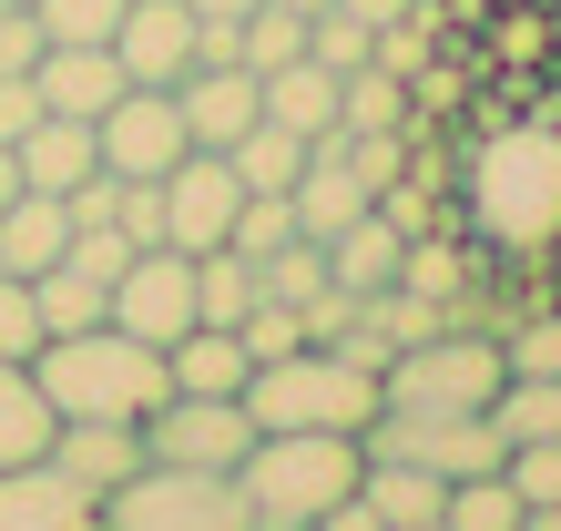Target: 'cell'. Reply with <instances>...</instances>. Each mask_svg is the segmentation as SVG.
Instances as JSON below:
<instances>
[{
	"label": "cell",
	"instance_id": "6da1fadb",
	"mask_svg": "<svg viewBox=\"0 0 561 531\" xmlns=\"http://www.w3.org/2000/svg\"><path fill=\"white\" fill-rule=\"evenodd\" d=\"M357 471H368L357 429H255V450L236 460V490L255 531H317L357 490Z\"/></svg>",
	"mask_w": 561,
	"mask_h": 531
},
{
	"label": "cell",
	"instance_id": "7a4b0ae2",
	"mask_svg": "<svg viewBox=\"0 0 561 531\" xmlns=\"http://www.w3.org/2000/svg\"><path fill=\"white\" fill-rule=\"evenodd\" d=\"M31 379H42L51 419H123L144 429L163 398H174V369H163V348L123 338V327H82V338H42V358H31Z\"/></svg>",
	"mask_w": 561,
	"mask_h": 531
},
{
	"label": "cell",
	"instance_id": "3957f363",
	"mask_svg": "<svg viewBox=\"0 0 561 531\" xmlns=\"http://www.w3.org/2000/svg\"><path fill=\"white\" fill-rule=\"evenodd\" d=\"M388 409L378 369H357L337 348H286L245 379V419L255 429H368Z\"/></svg>",
	"mask_w": 561,
	"mask_h": 531
},
{
	"label": "cell",
	"instance_id": "277c9868",
	"mask_svg": "<svg viewBox=\"0 0 561 531\" xmlns=\"http://www.w3.org/2000/svg\"><path fill=\"white\" fill-rule=\"evenodd\" d=\"M501 338L490 327H428L419 348H399L378 369V388H388V409H490L501 398Z\"/></svg>",
	"mask_w": 561,
	"mask_h": 531
},
{
	"label": "cell",
	"instance_id": "5b68a950",
	"mask_svg": "<svg viewBox=\"0 0 561 531\" xmlns=\"http://www.w3.org/2000/svg\"><path fill=\"white\" fill-rule=\"evenodd\" d=\"M103 531H255L236 471H163L144 460L123 490H103Z\"/></svg>",
	"mask_w": 561,
	"mask_h": 531
},
{
	"label": "cell",
	"instance_id": "8992f818",
	"mask_svg": "<svg viewBox=\"0 0 561 531\" xmlns=\"http://www.w3.org/2000/svg\"><path fill=\"white\" fill-rule=\"evenodd\" d=\"M255 450V419L245 398H163V409L144 419V460H163V471H236V460Z\"/></svg>",
	"mask_w": 561,
	"mask_h": 531
},
{
	"label": "cell",
	"instance_id": "52a82bcc",
	"mask_svg": "<svg viewBox=\"0 0 561 531\" xmlns=\"http://www.w3.org/2000/svg\"><path fill=\"white\" fill-rule=\"evenodd\" d=\"M113 327L144 338V348H174L184 327H205V307H194V256L184 246H144L113 276Z\"/></svg>",
	"mask_w": 561,
	"mask_h": 531
},
{
	"label": "cell",
	"instance_id": "ba28073f",
	"mask_svg": "<svg viewBox=\"0 0 561 531\" xmlns=\"http://www.w3.org/2000/svg\"><path fill=\"white\" fill-rule=\"evenodd\" d=\"M92 144H103V174H144V184H163V174L194 154V144H184V113H174V92H144V82H123L113 103H103Z\"/></svg>",
	"mask_w": 561,
	"mask_h": 531
},
{
	"label": "cell",
	"instance_id": "9c48e42d",
	"mask_svg": "<svg viewBox=\"0 0 561 531\" xmlns=\"http://www.w3.org/2000/svg\"><path fill=\"white\" fill-rule=\"evenodd\" d=\"M236 205H245V184H236V163L194 144V154L174 163V174H163V246H184V256H205V246H225V225H236Z\"/></svg>",
	"mask_w": 561,
	"mask_h": 531
},
{
	"label": "cell",
	"instance_id": "30bf717a",
	"mask_svg": "<svg viewBox=\"0 0 561 531\" xmlns=\"http://www.w3.org/2000/svg\"><path fill=\"white\" fill-rule=\"evenodd\" d=\"M194 21L184 0H123V21H113V61H123V82H144V92H174L194 72Z\"/></svg>",
	"mask_w": 561,
	"mask_h": 531
},
{
	"label": "cell",
	"instance_id": "8fae6325",
	"mask_svg": "<svg viewBox=\"0 0 561 531\" xmlns=\"http://www.w3.org/2000/svg\"><path fill=\"white\" fill-rule=\"evenodd\" d=\"M378 205V194H368V174H357V163H347V144H337V133H317V144H307V174H296L286 184V215H296V236H347V225L357 215H368Z\"/></svg>",
	"mask_w": 561,
	"mask_h": 531
},
{
	"label": "cell",
	"instance_id": "7c38bea8",
	"mask_svg": "<svg viewBox=\"0 0 561 531\" xmlns=\"http://www.w3.org/2000/svg\"><path fill=\"white\" fill-rule=\"evenodd\" d=\"M0 531H103V501L42 450L21 471H0Z\"/></svg>",
	"mask_w": 561,
	"mask_h": 531
},
{
	"label": "cell",
	"instance_id": "4fadbf2b",
	"mask_svg": "<svg viewBox=\"0 0 561 531\" xmlns=\"http://www.w3.org/2000/svg\"><path fill=\"white\" fill-rule=\"evenodd\" d=\"M174 113H184V144L225 154L255 123V72H245V61H194V72L174 82Z\"/></svg>",
	"mask_w": 561,
	"mask_h": 531
},
{
	"label": "cell",
	"instance_id": "5bb4252c",
	"mask_svg": "<svg viewBox=\"0 0 561 531\" xmlns=\"http://www.w3.org/2000/svg\"><path fill=\"white\" fill-rule=\"evenodd\" d=\"M31 92H42V113L103 123V103L123 92V61H113V42H51L42 61H31Z\"/></svg>",
	"mask_w": 561,
	"mask_h": 531
},
{
	"label": "cell",
	"instance_id": "9a60e30c",
	"mask_svg": "<svg viewBox=\"0 0 561 531\" xmlns=\"http://www.w3.org/2000/svg\"><path fill=\"white\" fill-rule=\"evenodd\" d=\"M11 163H21L31 194H72V184L103 174V144H92V123H72V113H42V123L11 144Z\"/></svg>",
	"mask_w": 561,
	"mask_h": 531
},
{
	"label": "cell",
	"instance_id": "2e32d148",
	"mask_svg": "<svg viewBox=\"0 0 561 531\" xmlns=\"http://www.w3.org/2000/svg\"><path fill=\"white\" fill-rule=\"evenodd\" d=\"M51 460L103 501V490H123V481L144 471V429H123V419H61L51 429Z\"/></svg>",
	"mask_w": 561,
	"mask_h": 531
},
{
	"label": "cell",
	"instance_id": "e0dca14e",
	"mask_svg": "<svg viewBox=\"0 0 561 531\" xmlns=\"http://www.w3.org/2000/svg\"><path fill=\"white\" fill-rule=\"evenodd\" d=\"M255 113L317 144V133H337V72H327L317 52H296V61H276V72H255Z\"/></svg>",
	"mask_w": 561,
	"mask_h": 531
},
{
	"label": "cell",
	"instance_id": "ac0fdd59",
	"mask_svg": "<svg viewBox=\"0 0 561 531\" xmlns=\"http://www.w3.org/2000/svg\"><path fill=\"white\" fill-rule=\"evenodd\" d=\"M61 246H72V205H61V194H11V205H0V276H42V266H61Z\"/></svg>",
	"mask_w": 561,
	"mask_h": 531
},
{
	"label": "cell",
	"instance_id": "d6986e66",
	"mask_svg": "<svg viewBox=\"0 0 561 531\" xmlns=\"http://www.w3.org/2000/svg\"><path fill=\"white\" fill-rule=\"evenodd\" d=\"M399 256H409V236L368 205L347 236H327V286L337 296H378V286H399Z\"/></svg>",
	"mask_w": 561,
	"mask_h": 531
},
{
	"label": "cell",
	"instance_id": "ffe728a7",
	"mask_svg": "<svg viewBox=\"0 0 561 531\" xmlns=\"http://www.w3.org/2000/svg\"><path fill=\"white\" fill-rule=\"evenodd\" d=\"M163 369H174V388H184V398H245L255 358H245L236 327H184V338L163 348Z\"/></svg>",
	"mask_w": 561,
	"mask_h": 531
},
{
	"label": "cell",
	"instance_id": "44dd1931",
	"mask_svg": "<svg viewBox=\"0 0 561 531\" xmlns=\"http://www.w3.org/2000/svg\"><path fill=\"white\" fill-rule=\"evenodd\" d=\"M31 307H42V338H82V327H103L113 317V286L92 276V266H42V276H31Z\"/></svg>",
	"mask_w": 561,
	"mask_h": 531
},
{
	"label": "cell",
	"instance_id": "7402d4cb",
	"mask_svg": "<svg viewBox=\"0 0 561 531\" xmlns=\"http://www.w3.org/2000/svg\"><path fill=\"white\" fill-rule=\"evenodd\" d=\"M357 501H368L388 531H409V521H439L449 481H439V471H419V460H368V471H357Z\"/></svg>",
	"mask_w": 561,
	"mask_h": 531
},
{
	"label": "cell",
	"instance_id": "603a6c76",
	"mask_svg": "<svg viewBox=\"0 0 561 531\" xmlns=\"http://www.w3.org/2000/svg\"><path fill=\"white\" fill-rule=\"evenodd\" d=\"M225 163H236V184H245V194H286L296 174H307V133H286V123L255 113L236 144H225Z\"/></svg>",
	"mask_w": 561,
	"mask_h": 531
},
{
	"label": "cell",
	"instance_id": "cb8c5ba5",
	"mask_svg": "<svg viewBox=\"0 0 561 531\" xmlns=\"http://www.w3.org/2000/svg\"><path fill=\"white\" fill-rule=\"evenodd\" d=\"M51 429H61V419H51L42 379L0 358V471H21V460H42V450H51Z\"/></svg>",
	"mask_w": 561,
	"mask_h": 531
},
{
	"label": "cell",
	"instance_id": "d4e9b609",
	"mask_svg": "<svg viewBox=\"0 0 561 531\" xmlns=\"http://www.w3.org/2000/svg\"><path fill=\"white\" fill-rule=\"evenodd\" d=\"M419 103L399 72H378V61H357V72H337V133H409Z\"/></svg>",
	"mask_w": 561,
	"mask_h": 531
},
{
	"label": "cell",
	"instance_id": "484cf974",
	"mask_svg": "<svg viewBox=\"0 0 561 531\" xmlns=\"http://www.w3.org/2000/svg\"><path fill=\"white\" fill-rule=\"evenodd\" d=\"M490 429H501V450L561 440V379H501V398H490Z\"/></svg>",
	"mask_w": 561,
	"mask_h": 531
},
{
	"label": "cell",
	"instance_id": "4316f807",
	"mask_svg": "<svg viewBox=\"0 0 561 531\" xmlns=\"http://www.w3.org/2000/svg\"><path fill=\"white\" fill-rule=\"evenodd\" d=\"M194 307H205V327H245V307H255V266H245L236 246H205V256H194Z\"/></svg>",
	"mask_w": 561,
	"mask_h": 531
},
{
	"label": "cell",
	"instance_id": "83f0119b",
	"mask_svg": "<svg viewBox=\"0 0 561 531\" xmlns=\"http://www.w3.org/2000/svg\"><path fill=\"white\" fill-rule=\"evenodd\" d=\"M255 296H276V307H317V296H327V246L317 236H286L276 256H255Z\"/></svg>",
	"mask_w": 561,
	"mask_h": 531
},
{
	"label": "cell",
	"instance_id": "f1b7e54d",
	"mask_svg": "<svg viewBox=\"0 0 561 531\" xmlns=\"http://www.w3.org/2000/svg\"><path fill=\"white\" fill-rule=\"evenodd\" d=\"M449 531H520V490L501 471H470V481H449V501H439Z\"/></svg>",
	"mask_w": 561,
	"mask_h": 531
},
{
	"label": "cell",
	"instance_id": "f546056e",
	"mask_svg": "<svg viewBox=\"0 0 561 531\" xmlns=\"http://www.w3.org/2000/svg\"><path fill=\"white\" fill-rule=\"evenodd\" d=\"M296 52H307V21L276 11V0L236 21V61H245V72H276V61H296Z\"/></svg>",
	"mask_w": 561,
	"mask_h": 531
},
{
	"label": "cell",
	"instance_id": "4dcf8cb0",
	"mask_svg": "<svg viewBox=\"0 0 561 531\" xmlns=\"http://www.w3.org/2000/svg\"><path fill=\"white\" fill-rule=\"evenodd\" d=\"M501 369L511 379H561V307H531L520 327H501Z\"/></svg>",
	"mask_w": 561,
	"mask_h": 531
},
{
	"label": "cell",
	"instance_id": "1f68e13d",
	"mask_svg": "<svg viewBox=\"0 0 561 531\" xmlns=\"http://www.w3.org/2000/svg\"><path fill=\"white\" fill-rule=\"evenodd\" d=\"M501 481L520 490V511H561V440H531V450H501Z\"/></svg>",
	"mask_w": 561,
	"mask_h": 531
},
{
	"label": "cell",
	"instance_id": "d6a6232c",
	"mask_svg": "<svg viewBox=\"0 0 561 531\" xmlns=\"http://www.w3.org/2000/svg\"><path fill=\"white\" fill-rule=\"evenodd\" d=\"M31 21H42V42H113L123 0H31Z\"/></svg>",
	"mask_w": 561,
	"mask_h": 531
},
{
	"label": "cell",
	"instance_id": "836d02e7",
	"mask_svg": "<svg viewBox=\"0 0 561 531\" xmlns=\"http://www.w3.org/2000/svg\"><path fill=\"white\" fill-rule=\"evenodd\" d=\"M113 236L123 246H163V184H144V174H113Z\"/></svg>",
	"mask_w": 561,
	"mask_h": 531
},
{
	"label": "cell",
	"instance_id": "e575fe53",
	"mask_svg": "<svg viewBox=\"0 0 561 531\" xmlns=\"http://www.w3.org/2000/svg\"><path fill=\"white\" fill-rule=\"evenodd\" d=\"M236 338H245V358H255V369H266V358H286V348H307V307H276V296H255Z\"/></svg>",
	"mask_w": 561,
	"mask_h": 531
},
{
	"label": "cell",
	"instance_id": "d590c367",
	"mask_svg": "<svg viewBox=\"0 0 561 531\" xmlns=\"http://www.w3.org/2000/svg\"><path fill=\"white\" fill-rule=\"evenodd\" d=\"M0 358H11V369H31V358H42V307H31L21 276H0Z\"/></svg>",
	"mask_w": 561,
	"mask_h": 531
},
{
	"label": "cell",
	"instance_id": "8d00e7d4",
	"mask_svg": "<svg viewBox=\"0 0 561 531\" xmlns=\"http://www.w3.org/2000/svg\"><path fill=\"white\" fill-rule=\"evenodd\" d=\"M307 52L327 61V72H357V61L378 52V31H357L347 11H317V21H307Z\"/></svg>",
	"mask_w": 561,
	"mask_h": 531
},
{
	"label": "cell",
	"instance_id": "74e56055",
	"mask_svg": "<svg viewBox=\"0 0 561 531\" xmlns=\"http://www.w3.org/2000/svg\"><path fill=\"white\" fill-rule=\"evenodd\" d=\"M42 52L51 42H42V21H31V0H0V82H21Z\"/></svg>",
	"mask_w": 561,
	"mask_h": 531
},
{
	"label": "cell",
	"instance_id": "f35d334b",
	"mask_svg": "<svg viewBox=\"0 0 561 531\" xmlns=\"http://www.w3.org/2000/svg\"><path fill=\"white\" fill-rule=\"evenodd\" d=\"M31 123H42V92H31V72H21V82H0V144H21Z\"/></svg>",
	"mask_w": 561,
	"mask_h": 531
},
{
	"label": "cell",
	"instance_id": "ab89813d",
	"mask_svg": "<svg viewBox=\"0 0 561 531\" xmlns=\"http://www.w3.org/2000/svg\"><path fill=\"white\" fill-rule=\"evenodd\" d=\"M337 11H347L357 31H388V21H409V11H419V0H337Z\"/></svg>",
	"mask_w": 561,
	"mask_h": 531
},
{
	"label": "cell",
	"instance_id": "60d3db41",
	"mask_svg": "<svg viewBox=\"0 0 561 531\" xmlns=\"http://www.w3.org/2000/svg\"><path fill=\"white\" fill-rule=\"evenodd\" d=\"M317 531H388V521H378V511H368V501H357V490H347V501H337V511H327Z\"/></svg>",
	"mask_w": 561,
	"mask_h": 531
},
{
	"label": "cell",
	"instance_id": "b9f144b4",
	"mask_svg": "<svg viewBox=\"0 0 561 531\" xmlns=\"http://www.w3.org/2000/svg\"><path fill=\"white\" fill-rule=\"evenodd\" d=\"M194 21H245V11H266V0H184Z\"/></svg>",
	"mask_w": 561,
	"mask_h": 531
},
{
	"label": "cell",
	"instance_id": "7bdbcfd3",
	"mask_svg": "<svg viewBox=\"0 0 561 531\" xmlns=\"http://www.w3.org/2000/svg\"><path fill=\"white\" fill-rule=\"evenodd\" d=\"M11 194H21V163H11V144H0V205H11Z\"/></svg>",
	"mask_w": 561,
	"mask_h": 531
},
{
	"label": "cell",
	"instance_id": "ee69618b",
	"mask_svg": "<svg viewBox=\"0 0 561 531\" xmlns=\"http://www.w3.org/2000/svg\"><path fill=\"white\" fill-rule=\"evenodd\" d=\"M276 11H296V21H317V11H337V0H276Z\"/></svg>",
	"mask_w": 561,
	"mask_h": 531
},
{
	"label": "cell",
	"instance_id": "f6af8a7d",
	"mask_svg": "<svg viewBox=\"0 0 561 531\" xmlns=\"http://www.w3.org/2000/svg\"><path fill=\"white\" fill-rule=\"evenodd\" d=\"M520 531H561V511H520Z\"/></svg>",
	"mask_w": 561,
	"mask_h": 531
}]
</instances>
